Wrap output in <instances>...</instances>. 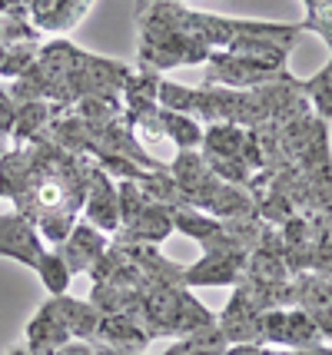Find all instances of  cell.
I'll use <instances>...</instances> for the list:
<instances>
[{
  "label": "cell",
  "mask_w": 332,
  "mask_h": 355,
  "mask_svg": "<svg viewBox=\"0 0 332 355\" xmlns=\"http://www.w3.org/2000/svg\"><path fill=\"white\" fill-rule=\"evenodd\" d=\"M266 342L286 345L292 352H302V349L322 345V332H319V325L313 322V315L306 309H296V312L269 309L263 312V345Z\"/></svg>",
  "instance_id": "6da1fadb"
},
{
  "label": "cell",
  "mask_w": 332,
  "mask_h": 355,
  "mask_svg": "<svg viewBox=\"0 0 332 355\" xmlns=\"http://www.w3.org/2000/svg\"><path fill=\"white\" fill-rule=\"evenodd\" d=\"M44 239L30 219H24L20 213H0V256L14 259L20 266L37 269L40 256H44Z\"/></svg>",
  "instance_id": "7a4b0ae2"
},
{
  "label": "cell",
  "mask_w": 332,
  "mask_h": 355,
  "mask_svg": "<svg viewBox=\"0 0 332 355\" xmlns=\"http://www.w3.org/2000/svg\"><path fill=\"white\" fill-rule=\"evenodd\" d=\"M83 219L96 226L100 232H116L120 230V189L113 186L110 173L94 170V180H90V193H87V202H83Z\"/></svg>",
  "instance_id": "3957f363"
},
{
  "label": "cell",
  "mask_w": 332,
  "mask_h": 355,
  "mask_svg": "<svg viewBox=\"0 0 332 355\" xmlns=\"http://www.w3.org/2000/svg\"><path fill=\"white\" fill-rule=\"evenodd\" d=\"M57 252L64 256V263L70 266V272H90L96 266V259L107 252V236L83 219L80 226H73V232L60 243Z\"/></svg>",
  "instance_id": "277c9868"
},
{
  "label": "cell",
  "mask_w": 332,
  "mask_h": 355,
  "mask_svg": "<svg viewBox=\"0 0 332 355\" xmlns=\"http://www.w3.org/2000/svg\"><path fill=\"white\" fill-rule=\"evenodd\" d=\"M90 345H107V349H120V352H143L150 345V336L130 315H103Z\"/></svg>",
  "instance_id": "5b68a950"
},
{
  "label": "cell",
  "mask_w": 332,
  "mask_h": 355,
  "mask_svg": "<svg viewBox=\"0 0 332 355\" xmlns=\"http://www.w3.org/2000/svg\"><path fill=\"white\" fill-rule=\"evenodd\" d=\"M159 123H163V137L176 143L180 150H200L203 146V126L196 123V116L159 107Z\"/></svg>",
  "instance_id": "8992f818"
},
{
  "label": "cell",
  "mask_w": 332,
  "mask_h": 355,
  "mask_svg": "<svg viewBox=\"0 0 332 355\" xmlns=\"http://www.w3.org/2000/svg\"><path fill=\"white\" fill-rule=\"evenodd\" d=\"M37 276H40V282H44V289H47L50 295H67V286H70V266L64 263V256L57 252V249H47L44 256H40V263H37V269H33Z\"/></svg>",
  "instance_id": "52a82bcc"
},
{
  "label": "cell",
  "mask_w": 332,
  "mask_h": 355,
  "mask_svg": "<svg viewBox=\"0 0 332 355\" xmlns=\"http://www.w3.org/2000/svg\"><path fill=\"white\" fill-rule=\"evenodd\" d=\"M37 40H40V31L27 17L0 14V44H37Z\"/></svg>",
  "instance_id": "ba28073f"
},
{
  "label": "cell",
  "mask_w": 332,
  "mask_h": 355,
  "mask_svg": "<svg viewBox=\"0 0 332 355\" xmlns=\"http://www.w3.org/2000/svg\"><path fill=\"white\" fill-rule=\"evenodd\" d=\"M17 123V103L10 100V93L0 90V137H10Z\"/></svg>",
  "instance_id": "9c48e42d"
},
{
  "label": "cell",
  "mask_w": 332,
  "mask_h": 355,
  "mask_svg": "<svg viewBox=\"0 0 332 355\" xmlns=\"http://www.w3.org/2000/svg\"><path fill=\"white\" fill-rule=\"evenodd\" d=\"M3 153H7V146H3V137H0V156H3Z\"/></svg>",
  "instance_id": "30bf717a"
}]
</instances>
